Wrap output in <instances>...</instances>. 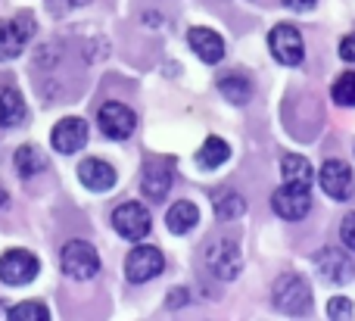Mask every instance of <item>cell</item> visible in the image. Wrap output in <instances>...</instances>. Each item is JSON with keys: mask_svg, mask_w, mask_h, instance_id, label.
Masks as SVG:
<instances>
[{"mask_svg": "<svg viewBox=\"0 0 355 321\" xmlns=\"http://www.w3.org/2000/svg\"><path fill=\"white\" fill-rule=\"evenodd\" d=\"M271 303L284 315H306L312 309V290L300 275H281L271 290Z\"/></svg>", "mask_w": 355, "mask_h": 321, "instance_id": "6da1fadb", "label": "cell"}, {"mask_svg": "<svg viewBox=\"0 0 355 321\" xmlns=\"http://www.w3.org/2000/svg\"><path fill=\"white\" fill-rule=\"evenodd\" d=\"M60 262H62V272L75 281H91L100 272V256L87 241H69L62 247Z\"/></svg>", "mask_w": 355, "mask_h": 321, "instance_id": "7a4b0ae2", "label": "cell"}, {"mask_svg": "<svg viewBox=\"0 0 355 321\" xmlns=\"http://www.w3.org/2000/svg\"><path fill=\"white\" fill-rule=\"evenodd\" d=\"M271 209L281 218H287V222H300L312 209V187H300L284 181V187H277L275 197H271Z\"/></svg>", "mask_w": 355, "mask_h": 321, "instance_id": "3957f363", "label": "cell"}, {"mask_svg": "<svg viewBox=\"0 0 355 321\" xmlns=\"http://www.w3.org/2000/svg\"><path fill=\"white\" fill-rule=\"evenodd\" d=\"M41 272V262L28 253V250H6L0 256V281L10 287H22L31 284Z\"/></svg>", "mask_w": 355, "mask_h": 321, "instance_id": "277c9868", "label": "cell"}, {"mask_svg": "<svg viewBox=\"0 0 355 321\" xmlns=\"http://www.w3.org/2000/svg\"><path fill=\"white\" fill-rule=\"evenodd\" d=\"M268 47L271 56L284 66H300L306 60V44H302V35L293 25H275L268 35Z\"/></svg>", "mask_w": 355, "mask_h": 321, "instance_id": "5b68a950", "label": "cell"}, {"mask_svg": "<svg viewBox=\"0 0 355 321\" xmlns=\"http://www.w3.org/2000/svg\"><path fill=\"white\" fill-rule=\"evenodd\" d=\"M35 35V22L31 16L19 19H0V60H16L25 50V44Z\"/></svg>", "mask_w": 355, "mask_h": 321, "instance_id": "8992f818", "label": "cell"}, {"mask_svg": "<svg viewBox=\"0 0 355 321\" xmlns=\"http://www.w3.org/2000/svg\"><path fill=\"white\" fill-rule=\"evenodd\" d=\"M162 268H166V259L156 247H135L125 259V275H128L131 284H147Z\"/></svg>", "mask_w": 355, "mask_h": 321, "instance_id": "52a82bcc", "label": "cell"}, {"mask_svg": "<svg viewBox=\"0 0 355 321\" xmlns=\"http://www.w3.org/2000/svg\"><path fill=\"white\" fill-rule=\"evenodd\" d=\"M112 228L125 241H144L150 234V228H153V222H150V212L141 203H122L112 212Z\"/></svg>", "mask_w": 355, "mask_h": 321, "instance_id": "ba28073f", "label": "cell"}, {"mask_svg": "<svg viewBox=\"0 0 355 321\" xmlns=\"http://www.w3.org/2000/svg\"><path fill=\"white\" fill-rule=\"evenodd\" d=\"M318 181H321V191H324L331 200H337V203H343V200L352 197L355 178H352V168L346 166L343 159H327L318 172Z\"/></svg>", "mask_w": 355, "mask_h": 321, "instance_id": "9c48e42d", "label": "cell"}, {"mask_svg": "<svg viewBox=\"0 0 355 321\" xmlns=\"http://www.w3.org/2000/svg\"><path fill=\"white\" fill-rule=\"evenodd\" d=\"M206 262H209V272L218 281H234L240 275V268H243V256H240V247L234 241L212 243L206 253Z\"/></svg>", "mask_w": 355, "mask_h": 321, "instance_id": "30bf717a", "label": "cell"}, {"mask_svg": "<svg viewBox=\"0 0 355 321\" xmlns=\"http://www.w3.org/2000/svg\"><path fill=\"white\" fill-rule=\"evenodd\" d=\"M100 131H103L110 141H125V137L135 135V125H137V116L128 110L125 103H103L100 106Z\"/></svg>", "mask_w": 355, "mask_h": 321, "instance_id": "8fae6325", "label": "cell"}, {"mask_svg": "<svg viewBox=\"0 0 355 321\" xmlns=\"http://www.w3.org/2000/svg\"><path fill=\"white\" fill-rule=\"evenodd\" d=\"M312 262H315V272H318L327 284H349L355 278V266L349 262V256L334 250V247L318 250Z\"/></svg>", "mask_w": 355, "mask_h": 321, "instance_id": "7c38bea8", "label": "cell"}, {"mask_svg": "<svg viewBox=\"0 0 355 321\" xmlns=\"http://www.w3.org/2000/svg\"><path fill=\"white\" fill-rule=\"evenodd\" d=\"M50 144H53L56 153H78L87 144V122L78 116L60 119L53 125V131H50Z\"/></svg>", "mask_w": 355, "mask_h": 321, "instance_id": "4fadbf2b", "label": "cell"}, {"mask_svg": "<svg viewBox=\"0 0 355 321\" xmlns=\"http://www.w3.org/2000/svg\"><path fill=\"white\" fill-rule=\"evenodd\" d=\"M187 44L202 62H209V66H215V62L225 56V41H221V35L218 31H212V28H200V25L190 28L187 31Z\"/></svg>", "mask_w": 355, "mask_h": 321, "instance_id": "5bb4252c", "label": "cell"}, {"mask_svg": "<svg viewBox=\"0 0 355 321\" xmlns=\"http://www.w3.org/2000/svg\"><path fill=\"white\" fill-rule=\"evenodd\" d=\"M116 178H119L116 168L103 159H85L78 166V181L94 193H103L110 187H116Z\"/></svg>", "mask_w": 355, "mask_h": 321, "instance_id": "9a60e30c", "label": "cell"}, {"mask_svg": "<svg viewBox=\"0 0 355 321\" xmlns=\"http://www.w3.org/2000/svg\"><path fill=\"white\" fill-rule=\"evenodd\" d=\"M28 110H25V100L16 87L3 85L0 87V128H16L25 122Z\"/></svg>", "mask_w": 355, "mask_h": 321, "instance_id": "2e32d148", "label": "cell"}, {"mask_svg": "<svg viewBox=\"0 0 355 321\" xmlns=\"http://www.w3.org/2000/svg\"><path fill=\"white\" fill-rule=\"evenodd\" d=\"M196 222H200V209H196L190 200L175 203L172 209H168V216H166V225H168L172 234H187V231L196 228Z\"/></svg>", "mask_w": 355, "mask_h": 321, "instance_id": "e0dca14e", "label": "cell"}, {"mask_svg": "<svg viewBox=\"0 0 355 321\" xmlns=\"http://www.w3.org/2000/svg\"><path fill=\"white\" fill-rule=\"evenodd\" d=\"M281 175L287 184H300V187H312V178H315V168L309 166L306 156H284L281 159Z\"/></svg>", "mask_w": 355, "mask_h": 321, "instance_id": "ac0fdd59", "label": "cell"}, {"mask_svg": "<svg viewBox=\"0 0 355 321\" xmlns=\"http://www.w3.org/2000/svg\"><path fill=\"white\" fill-rule=\"evenodd\" d=\"M227 159H231V147H227L221 137H209L200 147V153H196V166L200 168H218V166H225Z\"/></svg>", "mask_w": 355, "mask_h": 321, "instance_id": "d6986e66", "label": "cell"}, {"mask_svg": "<svg viewBox=\"0 0 355 321\" xmlns=\"http://www.w3.org/2000/svg\"><path fill=\"white\" fill-rule=\"evenodd\" d=\"M218 91H221V97H227L231 103H240V106H243L246 100L252 97V85H250V78H243L240 72L221 75V78H218Z\"/></svg>", "mask_w": 355, "mask_h": 321, "instance_id": "ffe728a7", "label": "cell"}, {"mask_svg": "<svg viewBox=\"0 0 355 321\" xmlns=\"http://www.w3.org/2000/svg\"><path fill=\"white\" fill-rule=\"evenodd\" d=\"M141 187L150 200H162L168 193V187H172V172H168L166 166H150L147 172H144Z\"/></svg>", "mask_w": 355, "mask_h": 321, "instance_id": "44dd1931", "label": "cell"}, {"mask_svg": "<svg viewBox=\"0 0 355 321\" xmlns=\"http://www.w3.org/2000/svg\"><path fill=\"white\" fill-rule=\"evenodd\" d=\"M44 166H47V159H44V153L35 144H25V147L16 150V168L22 178H35L37 172H44Z\"/></svg>", "mask_w": 355, "mask_h": 321, "instance_id": "7402d4cb", "label": "cell"}, {"mask_svg": "<svg viewBox=\"0 0 355 321\" xmlns=\"http://www.w3.org/2000/svg\"><path fill=\"white\" fill-rule=\"evenodd\" d=\"M243 212H246V203L237 193H221V197L215 200V216H218L221 222H234V218H240Z\"/></svg>", "mask_w": 355, "mask_h": 321, "instance_id": "603a6c76", "label": "cell"}, {"mask_svg": "<svg viewBox=\"0 0 355 321\" xmlns=\"http://www.w3.org/2000/svg\"><path fill=\"white\" fill-rule=\"evenodd\" d=\"M334 103L340 106H355V72H343L334 81Z\"/></svg>", "mask_w": 355, "mask_h": 321, "instance_id": "cb8c5ba5", "label": "cell"}, {"mask_svg": "<svg viewBox=\"0 0 355 321\" xmlns=\"http://www.w3.org/2000/svg\"><path fill=\"white\" fill-rule=\"evenodd\" d=\"M10 318L12 321H47L50 318V312H47V306L44 303H19V306H12L10 309Z\"/></svg>", "mask_w": 355, "mask_h": 321, "instance_id": "d4e9b609", "label": "cell"}, {"mask_svg": "<svg viewBox=\"0 0 355 321\" xmlns=\"http://www.w3.org/2000/svg\"><path fill=\"white\" fill-rule=\"evenodd\" d=\"M352 312H355V306L346 297H334L331 303H327V315H331L334 321H349Z\"/></svg>", "mask_w": 355, "mask_h": 321, "instance_id": "484cf974", "label": "cell"}, {"mask_svg": "<svg viewBox=\"0 0 355 321\" xmlns=\"http://www.w3.org/2000/svg\"><path fill=\"white\" fill-rule=\"evenodd\" d=\"M340 237H343V243L349 250H355V212L343 218V225H340Z\"/></svg>", "mask_w": 355, "mask_h": 321, "instance_id": "4316f807", "label": "cell"}, {"mask_svg": "<svg viewBox=\"0 0 355 321\" xmlns=\"http://www.w3.org/2000/svg\"><path fill=\"white\" fill-rule=\"evenodd\" d=\"M340 56H343L346 62H355V35H346L343 41H340Z\"/></svg>", "mask_w": 355, "mask_h": 321, "instance_id": "83f0119b", "label": "cell"}, {"mask_svg": "<svg viewBox=\"0 0 355 321\" xmlns=\"http://www.w3.org/2000/svg\"><path fill=\"white\" fill-rule=\"evenodd\" d=\"M315 3H318V0H284V6H290V10H296V12L312 10Z\"/></svg>", "mask_w": 355, "mask_h": 321, "instance_id": "f1b7e54d", "label": "cell"}, {"mask_svg": "<svg viewBox=\"0 0 355 321\" xmlns=\"http://www.w3.org/2000/svg\"><path fill=\"white\" fill-rule=\"evenodd\" d=\"M181 300H187V293H184V290H172V300H168V306H181Z\"/></svg>", "mask_w": 355, "mask_h": 321, "instance_id": "f546056e", "label": "cell"}, {"mask_svg": "<svg viewBox=\"0 0 355 321\" xmlns=\"http://www.w3.org/2000/svg\"><path fill=\"white\" fill-rule=\"evenodd\" d=\"M3 206H6V191L0 187V209H3Z\"/></svg>", "mask_w": 355, "mask_h": 321, "instance_id": "4dcf8cb0", "label": "cell"}]
</instances>
